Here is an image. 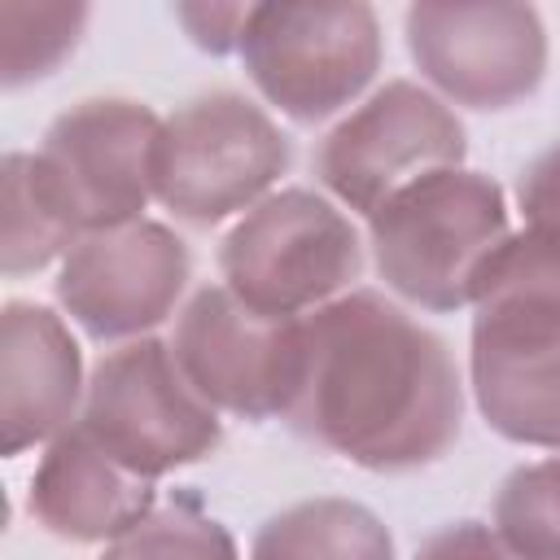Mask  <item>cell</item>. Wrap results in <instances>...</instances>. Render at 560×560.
<instances>
[{"mask_svg": "<svg viewBox=\"0 0 560 560\" xmlns=\"http://www.w3.org/2000/svg\"><path fill=\"white\" fill-rule=\"evenodd\" d=\"M464 420L455 359L438 332L372 289L302 319V376L289 424L328 455L372 472L442 459Z\"/></svg>", "mask_w": 560, "mask_h": 560, "instance_id": "1", "label": "cell"}, {"mask_svg": "<svg viewBox=\"0 0 560 560\" xmlns=\"http://www.w3.org/2000/svg\"><path fill=\"white\" fill-rule=\"evenodd\" d=\"M508 236L499 184L459 166L407 184L368 219L381 280L424 311L472 306L481 271Z\"/></svg>", "mask_w": 560, "mask_h": 560, "instance_id": "2", "label": "cell"}, {"mask_svg": "<svg viewBox=\"0 0 560 560\" xmlns=\"http://www.w3.org/2000/svg\"><path fill=\"white\" fill-rule=\"evenodd\" d=\"M219 271L245 306L306 319V311L350 293L363 271V241L328 197L284 188L245 210L223 236Z\"/></svg>", "mask_w": 560, "mask_h": 560, "instance_id": "3", "label": "cell"}, {"mask_svg": "<svg viewBox=\"0 0 560 560\" xmlns=\"http://www.w3.org/2000/svg\"><path fill=\"white\" fill-rule=\"evenodd\" d=\"M284 171V131L241 92H201L184 101L162 118L153 144V197L197 228L254 210Z\"/></svg>", "mask_w": 560, "mask_h": 560, "instance_id": "4", "label": "cell"}, {"mask_svg": "<svg viewBox=\"0 0 560 560\" xmlns=\"http://www.w3.org/2000/svg\"><path fill=\"white\" fill-rule=\"evenodd\" d=\"M79 429L114 464L149 481L214 455L223 442L219 411L184 381L171 346L153 337L127 341L92 368Z\"/></svg>", "mask_w": 560, "mask_h": 560, "instance_id": "5", "label": "cell"}, {"mask_svg": "<svg viewBox=\"0 0 560 560\" xmlns=\"http://www.w3.org/2000/svg\"><path fill=\"white\" fill-rule=\"evenodd\" d=\"M241 61L289 118L315 122L350 105L381 66V22L368 4H254Z\"/></svg>", "mask_w": 560, "mask_h": 560, "instance_id": "6", "label": "cell"}, {"mask_svg": "<svg viewBox=\"0 0 560 560\" xmlns=\"http://www.w3.org/2000/svg\"><path fill=\"white\" fill-rule=\"evenodd\" d=\"M162 118L122 96L70 105L44 131L35 171L79 236L136 223L153 197V144Z\"/></svg>", "mask_w": 560, "mask_h": 560, "instance_id": "7", "label": "cell"}, {"mask_svg": "<svg viewBox=\"0 0 560 560\" xmlns=\"http://www.w3.org/2000/svg\"><path fill=\"white\" fill-rule=\"evenodd\" d=\"M459 158L464 122L451 105L420 83L394 79L324 136L315 175L341 206L372 219L394 192L459 166Z\"/></svg>", "mask_w": 560, "mask_h": 560, "instance_id": "8", "label": "cell"}, {"mask_svg": "<svg viewBox=\"0 0 560 560\" xmlns=\"http://www.w3.org/2000/svg\"><path fill=\"white\" fill-rule=\"evenodd\" d=\"M171 354L214 411L245 420L289 416L302 376V319L262 315L228 284H214L179 311Z\"/></svg>", "mask_w": 560, "mask_h": 560, "instance_id": "9", "label": "cell"}, {"mask_svg": "<svg viewBox=\"0 0 560 560\" xmlns=\"http://www.w3.org/2000/svg\"><path fill=\"white\" fill-rule=\"evenodd\" d=\"M407 48L420 74L468 109H508L547 70V31L529 4H411Z\"/></svg>", "mask_w": 560, "mask_h": 560, "instance_id": "10", "label": "cell"}, {"mask_svg": "<svg viewBox=\"0 0 560 560\" xmlns=\"http://www.w3.org/2000/svg\"><path fill=\"white\" fill-rule=\"evenodd\" d=\"M188 271L184 241L153 219H136L74 241L57 271V302L101 341L140 337L175 311Z\"/></svg>", "mask_w": 560, "mask_h": 560, "instance_id": "11", "label": "cell"}, {"mask_svg": "<svg viewBox=\"0 0 560 560\" xmlns=\"http://www.w3.org/2000/svg\"><path fill=\"white\" fill-rule=\"evenodd\" d=\"M83 363L66 324L35 302H9L0 315V451L22 455L79 420Z\"/></svg>", "mask_w": 560, "mask_h": 560, "instance_id": "12", "label": "cell"}, {"mask_svg": "<svg viewBox=\"0 0 560 560\" xmlns=\"http://www.w3.org/2000/svg\"><path fill=\"white\" fill-rule=\"evenodd\" d=\"M153 508V481L114 464L79 424L48 442L31 477V516L70 542H114Z\"/></svg>", "mask_w": 560, "mask_h": 560, "instance_id": "13", "label": "cell"}, {"mask_svg": "<svg viewBox=\"0 0 560 560\" xmlns=\"http://www.w3.org/2000/svg\"><path fill=\"white\" fill-rule=\"evenodd\" d=\"M472 398L494 433L560 451V337L472 328Z\"/></svg>", "mask_w": 560, "mask_h": 560, "instance_id": "14", "label": "cell"}, {"mask_svg": "<svg viewBox=\"0 0 560 560\" xmlns=\"http://www.w3.org/2000/svg\"><path fill=\"white\" fill-rule=\"evenodd\" d=\"M472 328L512 337H560V249L534 232H512L481 271Z\"/></svg>", "mask_w": 560, "mask_h": 560, "instance_id": "15", "label": "cell"}, {"mask_svg": "<svg viewBox=\"0 0 560 560\" xmlns=\"http://www.w3.org/2000/svg\"><path fill=\"white\" fill-rule=\"evenodd\" d=\"M249 560H394V538L363 503L306 499L254 534Z\"/></svg>", "mask_w": 560, "mask_h": 560, "instance_id": "16", "label": "cell"}, {"mask_svg": "<svg viewBox=\"0 0 560 560\" xmlns=\"http://www.w3.org/2000/svg\"><path fill=\"white\" fill-rule=\"evenodd\" d=\"M79 232L48 197L35 158L9 153L0 166V267L4 276H31L74 249Z\"/></svg>", "mask_w": 560, "mask_h": 560, "instance_id": "17", "label": "cell"}, {"mask_svg": "<svg viewBox=\"0 0 560 560\" xmlns=\"http://www.w3.org/2000/svg\"><path fill=\"white\" fill-rule=\"evenodd\" d=\"M83 22H88L83 4L0 0V83L22 88L31 79L52 74L61 57L74 52Z\"/></svg>", "mask_w": 560, "mask_h": 560, "instance_id": "18", "label": "cell"}, {"mask_svg": "<svg viewBox=\"0 0 560 560\" xmlns=\"http://www.w3.org/2000/svg\"><path fill=\"white\" fill-rule=\"evenodd\" d=\"M490 521L516 560H560V455L516 468L499 486Z\"/></svg>", "mask_w": 560, "mask_h": 560, "instance_id": "19", "label": "cell"}, {"mask_svg": "<svg viewBox=\"0 0 560 560\" xmlns=\"http://www.w3.org/2000/svg\"><path fill=\"white\" fill-rule=\"evenodd\" d=\"M101 560H236V542L201 508L166 503L118 534Z\"/></svg>", "mask_w": 560, "mask_h": 560, "instance_id": "20", "label": "cell"}, {"mask_svg": "<svg viewBox=\"0 0 560 560\" xmlns=\"http://www.w3.org/2000/svg\"><path fill=\"white\" fill-rule=\"evenodd\" d=\"M516 206L525 219V232L560 249V140L547 144L516 179Z\"/></svg>", "mask_w": 560, "mask_h": 560, "instance_id": "21", "label": "cell"}, {"mask_svg": "<svg viewBox=\"0 0 560 560\" xmlns=\"http://www.w3.org/2000/svg\"><path fill=\"white\" fill-rule=\"evenodd\" d=\"M254 4H175V22L206 52H241V35Z\"/></svg>", "mask_w": 560, "mask_h": 560, "instance_id": "22", "label": "cell"}, {"mask_svg": "<svg viewBox=\"0 0 560 560\" xmlns=\"http://www.w3.org/2000/svg\"><path fill=\"white\" fill-rule=\"evenodd\" d=\"M416 560H516L486 525L477 521H455L438 534H429L416 551Z\"/></svg>", "mask_w": 560, "mask_h": 560, "instance_id": "23", "label": "cell"}]
</instances>
